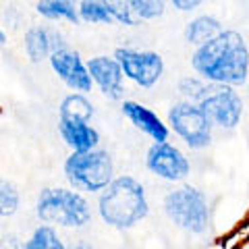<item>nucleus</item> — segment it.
Returning a JSON list of instances; mask_svg holds the SVG:
<instances>
[{
    "instance_id": "obj_1",
    "label": "nucleus",
    "mask_w": 249,
    "mask_h": 249,
    "mask_svg": "<svg viewBox=\"0 0 249 249\" xmlns=\"http://www.w3.org/2000/svg\"><path fill=\"white\" fill-rule=\"evenodd\" d=\"M191 67L212 85L241 88L249 79V46L239 31L222 29L214 40L193 50Z\"/></svg>"
},
{
    "instance_id": "obj_2",
    "label": "nucleus",
    "mask_w": 249,
    "mask_h": 249,
    "mask_svg": "<svg viewBox=\"0 0 249 249\" xmlns=\"http://www.w3.org/2000/svg\"><path fill=\"white\" fill-rule=\"evenodd\" d=\"M98 212L112 229H133L150 214L145 187L131 175L114 177L112 183L100 193Z\"/></svg>"
},
{
    "instance_id": "obj_3",
    "label": "nucleus",
    "mask_w": 249,
    "mask_h": 249,
    "mask_svg": "<svg viewBox=\"0 0 249 249\" xmlns=\"http://www.w3.org/2000/svg\"><path fill=\"white\" fill-rule=\"evenodd\" d=\"M36 214L44 224L81 229L91 220V208L79 191L65 187H46L36 201Z\"/></svg>"
},
{
    "instance_id": "obj_4",
    "label": "nucleus",
    "mask_w": 249,
    "mask_h": 249,
    "mask_svg": "<svg viewBox=\"0 0 249 249\" xmlns=\"http://www.w3.org/2000/svg\"><path fill=\"white\" fill-rule=\"evenodd\" d=\"M62 170L73 189L85 193H102L114 178L112 156L98 147L89 152H71Z\"/></svg>"
},
{
    "instance_id": "obj_5",
    "label": "nucleus",
    "mask_w": 249,
    "mask_h": 249,
    "mask_svg": "<svg viewBox=\"0 0 249 249\" xmlns=\"http://www.w3.org/2000/svg\"><path fill=\"white\" fill-rule=\"evenodd\" d=\"M164 214L175 222L178 229H183L193 235H204L210 227V206L204 191H199L193 185H181L177 189L168 191L162 201Z\"/></svg>"
},
{
    "instance_id": "obj_6",
    "label": "nucleus",
    "mask_w": 249,
    "mask_h": 249,
    "mask_svg": "<svg viewBox=\"0 0 249 249\" xmlns=\"http://www.w3.org/2000/svg\"><path fill=\"white\" fill-rule=\"evenodd\" d=\"M166 124L173 133L185 142L187 147L191 150H204L212 143V131L214 124L204 114V110L197 104L191 102H175L168 108Z\"/></svg>"
},
{
    "instance_id": "obj_7",
    "label": "nucleus",
    "mask_w": 249,
    "mask_h": 249,
    "mask_svg": "<svg viewBox=\"0 0 249 249\" xmlns=\"http://www.w3.org/2000/svg\"><path fill=\"white\" fill-rule=\"evenodd\" d=\"M112 56L121 65L124 79L133 81L143 89L154 88L164 75V58L154 50H139V48H129V46H121V48L114 50Z\"/></svg>"
},
{
    "instance_id": "obj_8",
    "label": "nucleus",
    "mask_w": 249,
    "mask_h": 249,
    "mask_svg": "<svg viewBox=\"0 0 249 249\" xmlns=\"http://www.w3.org/2000/svg\"><path fill=\"white\" fill-rule=\"evenodd\" d=\"M214 127L235 129L243 116V100L237 88L229 85H212L208 96L197 104Z\"/></svg>"
},
{
    "instance_id": "obj_9",
    "label": "nucleus",
    "mask_w": 249,
    "mask_h": 249,
    "mask_svg": "<svg viewBox=\"0 0 249 249\" xmlns=\"http://www.w3.org/2000/svg\"><path fill=\"white\" fill-rule=\"evenodd\" d=\"M145 166L152 175L162 178V181H170V183H181L191 173L189 158L170 142L152 143L147 147Z\"/></svg>"
},
{
    "instance_id": "obj_10",
    "label": "nucleus",
    "mask_w": 249,
    "mask_h": 249,
    "mask_svg": "<svg viewBox=\"0 0 249 249\" xmlns=\"http://www.w3.org/2000/svg\"><path fill=\"white\" fill-rule=\"evenodd\" d=\"M50 67L52 71L58 75V79L71 88L77 93H88L91 91L93 83H91V77L88 71V62L81 58V54L77 50H71L67 46L54 50L50 54Z\"/></svg>"
},
{
    "instance_id": "obj_11",
    "label": "nucleus",
    "mask_w": 249,
    "mask_h": 249,
    "mask_svg": "<svg viewBox=\"0 0 249 249\" xmlns=\"http://www.w3.org/2000/svg\"><path fill=\"white\" fill-rule=\"evenodd\" d=\"M88 71L91 77V83L102 91V96L108 100L119 102L124 96V75L121 71V65L116 62L114 56H93L88 60Z\"/></svg>"
},
{
    "instance_id": "obj_12",
    "label": "nucleus",
    "mask_w": 249,
    "mask_h": 249,
    "mask_svg": "<svg viewBox=\"0 0 249 249\" xmlns=\"http://www.w3.org/2000/svg\"><path fill=\"white\" fill-rule=\"evenodd\" d=\"M121 110L129 119V123L133 124L135 129L142 131L143 135L150 137L154 143L168 142V135H170L168 124L162 121L152 108L139 104V102H135V100H124V102L121 104Z\"/></svg>"
},
{
    "instance_id": "obj_13",
    "label": "nucleus",
    "mask_w": 249,
    "mask_h": 249,
    "mask_svg": "<svg viewBox=\"0 0 249 249\" xmlns=\"http://www.w3.org/2000/svg\"><path fill=\"white\" fill-rule=\"evenodd\" d=\"M62 46L65 42H62V36L58 31L44 25L29 27L25 31V37H23V48H25V54L31 62H42L50 58V54Z\"/></svg>"
},
{
    "instance_id": "obj_14",
    "label": "nucleus",
    "mask_w": 249,
    "mask_h": 249,
    "mask_svg": "<svg viewBox=\"0 0 249 249\" xmlns=\"http://www.w3.org/2000/svg\"><path fill=\"white\" fill-rule=\"evenodd\" d=\"M60 137L71 152H89L96 150L100 143L98 129L89 124V121H77V119H58Z\"/></svg>"
},
{
    "instance_id": "obj_15",
    "label": "nucleus",
    "mask_w": 249,
    "mask_h": 249,
    "mask_svg": "<svg viewBox=\"0 0 249 249\" xmlns=\"http://www.w3.org/2000/svg\"><path fill=\"white\" fill-rule=\"evenodd\" d=\"M224 27L218 17H214V15H197V17H193L189 23L185 25V42L189 46H201L206 44L210 40H214V37L220 34Z\"/></svg>"
},
{
    "instance_id": "obj_16",
    "label": "nucleus",
    "mask_w": 249,
    "mask_h": 249,
    "mask_svg": "<svg viewBox=\"0 0 249 249\" xmlns=\"http://www.w3.org/2000/svg\"><path fill=\"white\" fill-rule=\"evenodd\" d=\"M36 11L48 21H67V23L81 21L75 0H37Z\"/></svg>"
},
{
    "instance_id": "obj_17",
    "label": "nucleus",
    "mask_w": 249,
    "mask_h": 249,
    "mask_svg": "<svg viewBox=\"0 0 249 249\" xmlns=\"http://www.w3.org/2000/svg\"><path fill=\"white\" fill-rule=\"evenodd\" d=\"M93 116V104L88 100L85 93H69L62 98L58 106V119H77V121H89Z\"/></svg>"
},
{
    "instance_id": "obj_18",
    "label": "nucleus",
    "mask_w": 249,
    "mask_h": 249,
    "mask_svg": "<svg viewBox=\"0 0 249 249\" xmlns=\"http://www.w3.org/2000/svg\"><path fill=\"white\" fill-rule=\"evenodd\" d=\"M79 19L85 23H98V25H114L112 9L106 0H81L77 4Z\"/></svg>"
},
{
    "instance_id": "obj_19",
    "label": "nucleus",
    "mask_w": 249,
    "mask_h": 249,
    "mask_svg": "<svg viewBox=\"0 0 249 249\" xmlns=\"http://www.w3.org/2000/svg\"><path fill=\"white\" fill-rule=\"evenodd\" d=\"M23 249H67V245L54 227L40 224V227L31 232V237L25 241Z\"/></svg>"
},
{
    "instance_id": "obj_20",
    "label": "nucleus",
    "mask_w": 249,
    "mask_h": 249,
    "mask_svg": "<svg viewBox=\"0 0 249 249\" xmlns=\"http://www.w3.org/2000/svg\"><path fill=\"white\" fill-rule=\"evenodd\" d=\"M210 88H212V83L204 81L197 75H187L178 81V93L183 96L185 102H191V104H199L208 96Z\"/></svg>"
},
{
    "instance_id": "obj_21",
    "label": "nucleus",
    "mask_w": 249,
    "mask_h": 249,
    "mask_svg": "<svg viewBox=\"0 0 249 249\" xmlns=\"http://www.w3.org/2000/svg\"><path fill=\"white\" fill-rule=\"evenodd\" d=\"M127 6L139 23L154 21V19H158L164 15L166 0H127Z\"/></svg>"
},
{
    "instance_id": "obj_22",
    "label": "nucleus",
    "mask_w": 249,
    "mask_h": 249,
    "mask_svg": "<svg viewBox=\"0 0 249 249\" xmlns=\"http://www.w3.org/2000/svg\"><path fill=\"white\" fill-rule=\"evenodd\" d=\"M19 204H21V196L17 187L4 181V178H0V218L13 216L19 210Z\"/></svg>"
},
{
    "instance_id": "obj_23",
    "label": "nucleus",
    "mask_w": 249,
    "mask_h": 249,
    "mask_svg": "<svg viewBox=\"0 0 249 249\" xmlns=\"http://www.w3.org/2000/svg\"><path fill=\"white\" fill-rule=\"evenodd\" d=\"M112 9V17H114V23L119 25H127V27H137L139 21L133 17V13L129 11L127 6V0H106Z\"/></svg>"
},
{
    "instance_id": "obj_24",
    "label": "nucleus",
    "mask_w": 249,
    "mask_h": 249,
    "mask_svg": "<svg viewBox=\"0 0 249 249\" xmlns=\"http://www.w3.org/2000/svg\"><path fill=\"white\" fill-rule=\"evenodd\" d=\"M168 2L173 4L178 13H191V11L199 9L204 0H168Z\"/></svg>"
},
{
    "instance_id": "obj_25",
    "label": "nucleus",
    "mask_w": 249,
    "mask_h": 249,
    "mask_svg": "<svg viewBox=\"0 0 249 249\" xmlns=\"http://www.w3.org/2000/svg\"><path fill=\"white\" fill-rule=\"evenodd\" d=\"M6 40H9V37H6V31L0 27V46H4L6 44Z\"/></svg>"
},
{
    "instance_id": "obj_26",
    "label": "nucleus",
    "mask_w": 249,
    "mask_h": 249,
    "mask_svg": "<svg viewBox=\"0 0 249 249\" xmlns=\"http://www.w3.org/2000/svg\"><path fill=\"white\" fill-rule=\"evenodd\" d=\"M71 249H98V247H91V245H85V243H79V245H75Z\"/></svg>"
}]
</instances>
